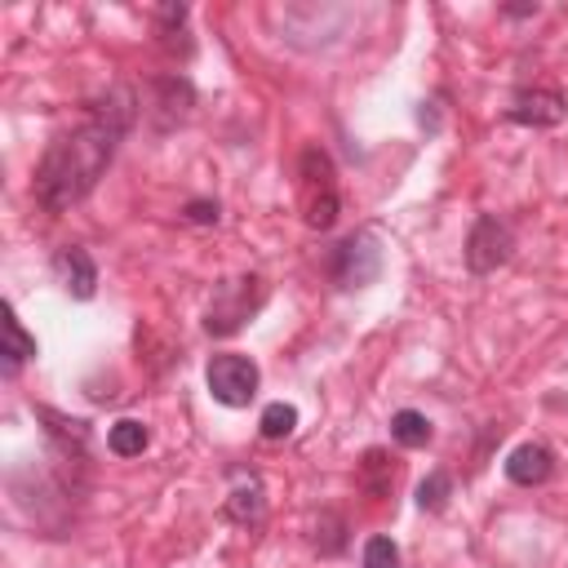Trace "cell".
<instances>
[{
	"mask_svg": "<svg viewBox=\"0 0 568 568\" xmlns=\"http://www.w3.org/2000/svg\"><path fill=\"white\" fill-rule=\"evenodd\" d=\"M138 120V102H133V89L115 84L106 89L75 129L58 133L40 164H36V182H31V195L44 213H67L71 204H80L98 178L106 173V164L115 160V146L124 142V133L133 129Z\"/></svg>",
	"mask_w": 568,
	"mask_h": 568,
	"instance_id": "cell-1",
	"label": "cell"
},
{
	"mask_svg": "<svg viewBox=\"0 0 568 568\" xmlns=\"http://www.w3.org/2000/svg\"><path fill=\"white\" fill-rule=\"evenodd\" d=\"M262 302H266V288H262L257 275L222 280V284L213 288L209 311H204V333H209V337H231V333H240V328L262 311Z\"/></svg>",
	"mask_w": 568,
	"mask_h": 568,
	"instance_id": "cell-2",
	"label": "cell"
},
{
	"mask_svg": "<svg viewBox=\"0 0 568 568\" xmlns=\"http://www.w3.org/2000/svg\"><path fill=\"white\" fill-rule=\"evenodd\" d=\"M382 266H386V253L373 231H351L328 257V275L337 288H368V284H377Z\"/></svg>",
	"mask_w": 568,
	"mask_h": 568,
	"instance_id": "cell-3",
	"label": "cell"
},
{
	"mask_svg": "<svg viewBox=\"0 0 568 568\" xmlns=\"http://www.w3.org/2000/svg\"><path fill=\"white\" fill-rule=\"evenodd\" d=\"M257 382H262L257 364H253L248 355H240V351H222V355H213L209 368H204V386H209V395H213L217 404H226V408H244V404H253Z\"/></svg>",
	"mask_w": 568,
	"mask_h": 568,
	"instance_id": "cell-4",
	"label": "cell"
},
{
	"mask_svg": "<svg viewBox=\"0 0 568 568\" xmlns=\"http://www.w3.org/2000/svg\"><path fill=\"white\" fill-rule=\"evenodd\" d=\"M510 253H515V231H510V222L497 217V213H479L475 226H470V235H466V271L488 275V271L506 266Z\"/></svg>",
	"mask_w": 568,
	"mask_h": 568,
	"instance_id": "cell-5",
	"label": "cell"
},
{
	"mask_svg": "<svg viewBox=\"0 0 568 568\" xmlns=\"http://www.w3.org/2000/svg\"><path fill=\"white\" fill-rule=\"evenodd\" d=\"M564 115H568V102L559 89H519L506 106V120L528 129H555Z\"/></svg>",
	"mask_w": 568,
	"mask_h": 568,
	"instance_id": "cell-6",
	"label": "cell"
},
{
	"mask_svg": "<svg viewBox=\"0 0 568 568\" xmlns=\"http://www.w3.org/2000/svg\"><path fill=\"white\" fill-rule=\"evenodd\" d=\"M53 275H58V284H62L75 302H89V297L98 293V266H93V257H89L80 244H62V248L53 253Z\"/></svg>",
	"mask_w": 568,
	"mask_h": 568,
	"instance_id": "cell-7",
	"label": "cell"
},
{
	"mask_svg": "<svg viewBox=\"0 0 568 568\" xmlns=\"http://www.w3.org/2000/svg\"><path fill=\"white\" fill-rule=\"evenodd\" d=\"M501 470H506L510 484H519V488H537V484L550 479V470H555V453H550L546 444H519V448H510V457L501 462Z\"/></svg>",
	"mask_w": 568,
	"mask_h": 568,
	"instance_id": "cell-8",
	"label": "cell"
},
{
	"mask_svg": "<svg viewBox=\"0 0 568 568\" xmlns=\"http://www.w3.org/2000/svg\"><path fill=\"white\" fill-rule=\"evenodd\" d=\"M151 89H155V102H151V111L160 115V129H173V124H182V120H186V106L195 102V89H191V80H186V75H160V80H151Z\"/></svg>",
	"mask_w": 568,
	"mask_h": 568,
	"instance_id": "cell-9",
	"label": "cell"
},
{
	"mask_svg": "<svg viewBox=\"0 0 568 568\" xmlns=\"http://www.w3.org/2000/svg\"><path fill=\"white\" fill-rule=\"evenodd\" d=\"M226 519H235V524H244V528H257L262 519H266V493H262V484H257V475H248L244 484H235L231 493H226Z\"/></svg>",
	"mask_w": 568,
	"mask_h": 568,
	"instance_id": "cell-10",
	"label": "cell"
},
{
	"mask_svg": "<svg viewBox=\"0 0 568 568\" xmlns=\"http://www.w3.org/2000/svg\"><path fill=\"white\" fill-rule=\"evenodd\" d=\"M4 364H0V373L4 377H18V368L27 364V359H36V337L22 328V320H18V311L4 302Z\"/></svg>",
	"mask_w": 568,
	"mask_h": 568,
	"instance_id": "cell-11",
	"label": "cell"
},
{
	"mask_svg": "<svg viewBox=\"0 0 568 568\" xmlns=\"http://www.w3.org/2000/svg\"><path fill=\"white\" fill-rule=\"evenodd\" d=\"M333 178H337V173H333L328 151L306 146V151H302V191H306V204H311V200H324V195H337V182H333Z\"/></svg>",
	"mask_w": 568,
	"mask_h": 568,
	"instance_id": "cell-12",
	"label": "cell"
},
{
	"mask_svg": "<svg viewBox=\"0 0 568 568\" xmlns=\"http://www.w3.org/2000/svg\"><path fill=\"white\" fill-rule=\"evenodd\" d=\"M390 439H395L399 448H426V444H430V417L417 413V408H399V413L390 417Z\"/></svg>",
	"mask_w": 568,
	"mask_h": 568,
	"instance_id": "cell-13",
	"label": "cell"
},
{
	"mask_svg": "<svg viewBox=\"0 0 568 568\" xmlns=\"http://www.w3.org/2000/svg\"><path fill=\"white\" fill-rule=\"evenodd\" d=\"M146 444H151V430H146L138 417H120V422L106 430V448H111L115 457H138Z\"/></svg>",
	"mask_w": 568,
	"mask_h": 568,
	"instance_id": "cell-14",
	"label": "cell"
},
{
	"mask_svg": "<svg viewBox=\"0 0 568 568\" xmlns=\"http://www.w3.org/2000/svg\"><path fill=\"white\" fill-rule=\"evenodd\" d=\"M293 426H297V408H293V404H284V399L266 404V408H262V417H257V435H262V439H288V435H293Z\"/></svg>",
	"mask_w": 568,
	"mask_h": 568,
	"instance_id": "cell-15",
	"label": "cell"
},
{
	"mask_svg": "<svg viewBox=\"0 0 568 568\" xmlns=\"http://www.w3.org/2000/svg\"><path fill=\"white\" fill-rule=\"evenodd\" d=\"M448 497H453V475H444V470H430V475L417 484V506L430 510V515H439V510L448 506Z\"/></svg>",
	"mask_w": 568,
	"mask_h": 568,
	"instance_id": "cell-16",
	"label": "cell"
},
{
	"mask_svg": "<svg viewBox=\"0 0 568 568\" xmlns=\"http://www.w3.org/2000/svg\"><path fill=\"white\" fill-rule=\"evenodd\" d=\"M390 484H395V466L386 462V453H364V488L373 493V497H382V493H390Z\"/></svg>",
	"mask_w": 568,
	"mask_h": 568,
	"instance_id": "cell-17",
	"label": "cell"
},
{
	"mask_svg": "<svg viewBox=\"0 0 568 568\" xmlns=\"http://www.w3.org/2000/svg\"><path fill=\"white\" fill-rule=\"evenodd\" d=\"M364 568H399V546L390 537H368L364 541Z\"/></svg>",
	"mask_w": 568,
	"mask_h": 568,
	"instance_id": "cell-18",
	"label": "cell"
},
{
	"mask_svg": "<svg viewBox=\"0 0 568 568\" xmlns=\"http://www.w3.org/2000/svg\"><path fill=\"white\" fill-rule=\"evenodd\" d=\"M182 217H186L191 226H217L222 209H217V200H186V204H182Z\"/></svg>",
	"mask_w": 568,
	"mask_h": 568,
	"instance_id": "cell-19",
	"label": "cell"
},
{
	"mask_svg": "<svg viewBox=\"0 0 568 568\" xmlns=\"http://www.w3.org/2000/svg\"><path fill=\"white\" fill-rule=\"evenodd\" d=\"M506 13H510V18H532L537 4H506Z\"/></svg>",
	"mask_w": 568,
	"mask_h": 568,
	"instance_id": "cell-20",
	"label": "cell"
}]
</instances>
